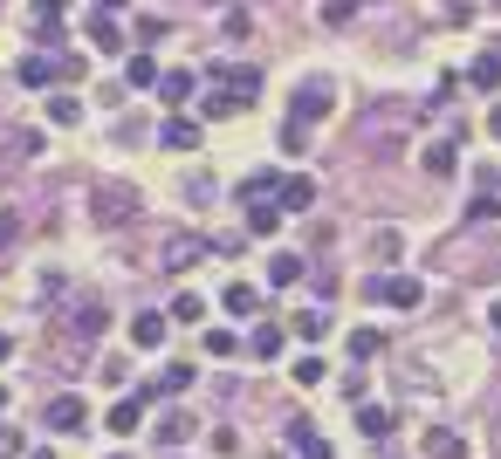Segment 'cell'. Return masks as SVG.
Returning a JSON list of instances; mask_svg holds the SVG:
<instances>
[{"label":"cell","instance_id":"1","mask_svg":"<svg viewBox=\"0 0 501 459\" xmlns=\"http://www.w3.org/2000/svg\"><path fill=\"white\" fill-rule=\"evenodd\" d=\"M206 83H213V90H206V110H213V117H234V110H248L254 96H261V69H248V62H213Z\"/></svg>","mask_w":501,"mask_h":459},{"label":"cell","instance_id":"2","mask_svg":"<svg viewBox=\"0 0 501 459\" xmlns=\"http://www.w3.org/2000/svg\"><path fill=\"white\" fill-rule=\"evenodd\" d=\"M90 220L103 233L131 227V220H138V185H96V192H90Z\"/></svg>","mask_w":501,"mask_h":459},{"label":"cell","instance_id":"3","mask_svg":"<svg viewBox=\"0 0 501 459\" xmlns=\"http://www.w3.org/2000/svg\"><path fill=\"white\" fill-rule=\"evenodd\" d=\"M76 76H83V55H28L21 62L28 90H55V83H76Z\"/></svg>","mask_w":501,"mask_h":459},{"label":"cell","instance_id":"4","mask_svg":"<svg viewBox=\"0 0 501 459\" xmlns=\"http://www.w3.org/2000/svg\"><path fill=\"white\" fill-rule=\"evenodd\" d=\"M42 418H48V432H83V425H90V405H83L76 391H63V398L48 405Z\"/></svg>","mask_w":501,"mask_h":459},{"label":"cell","instance_id":"5","mask_svg":"<svg viewBox=\"0 0 501 459\" xmlns=\"http://www.w3.org/2000/svg\"><path fill=\"white\" fill-rule=\"evenodd\" d=\"M200 254H206V240H200V233H172L158 260H165V275H186V268H192Z\"/></svg>","mask_w":501,"mask_h":459},{"label":"cell","instance_id":"6","mask_svg":"<svg viewBox=\"0 0 501 459\" xmlns=\"http://www.w3.org/2000/svg\"><path fill=\"white\" fill-rule=\"evenodd\" d=\"M103 302H76V308H69V337H76V343H96V337H103Z\"/></svg>","mask_w":501,"mask_h":459},{"label":"cell","instance_id":"7","mask_svg":"<svg viewBox=\"0 0 501 459\" xmlns=\"http://www.w3.org/2000/svg\"><path fill=\"white\" fill-rule=\"evenodd\" d=\"M323 123L329 117V83H302V90H296V123Z\"/></svg>","mask_w":501,"mask_h":459},{"label":"cell","instance_id":"8","mask_svg":"<svg viewBox=\"0 0 501 459\" xmlns=\"http://www.w3.org/2000/svg\"><path fill=\"white\" fill-rule=\"evenodd\" d=\"M165 322H172V316H158V308H144V316L131 322V343H138V350H158V343H165Z\"/></svg>","mask_w":501,"mask_h":459},{"label":"cell","instance_id":"9","mask_svg":"<svg viewBox=\"0 0 501 459\" xmlns=\"http://www.w3.org/2000/svg\"><path fill=\"white\" fill-rule=\"evenodd\" d=\"M275 227H282V200H248V233H261V240H268Z\"/></svg>","mask_w":501,"mask_h":459},{"label":"cell","instance_id":"10","mask_svg":"<svg viewBox=\"0 0 501 459\" xmlns=\"http://www.w3.org/2000/svg\"><path fill=\"white\" fill-rule=\"evenodd\" d=\"M385 302H392V308H419V302H426L419 275H392V281H385Z\"/></svg>","mask_w":501,"mask_h":459},{"label":"cell","instance_id":"11","mask_svg":"<svg viewBox=\"0 0 501 459\" xmlns=\"http://www.w3.org/2000/svg\"><path fill=\"white\" fill-rule=\"evenodd\" d=\"M90 42H96V55H117V48H124V34H117V21H110L103 7L90 15Z\"/></svg>","mask_w":501,"mask_h":459},{"label":"cell","instance_id":"12","mask_svg":"<svg viewBox=\"0 0 501 459\" xmlns=\"http://www.w3.org/2000/svg\"><path fill=\"white\" fill-rule=\"evenodd\" d=\"M467 83H474V90H501V48H487V55H474Z\"/></svg>","mask_w":501,"mask_h":459},{"label":"cell","instance_id":"13","mask_svg":"<svg viewBox=\"0 0 501 459\" xmlns=\"http://www.w3.org/2000/svg\"><path fill=\"white\" fill-rule=\"evenodd\" d=\"M192 432H200V425H192L186 412H165V418H158V432H152V439H158V445H186Z\"/></svg>","mask_w":501,"mask_h":459},{"label":"cell","instance_id":"14","mask_svg":"<svg viewBox=\"0 0 501 459\" xmlns=\"http://www.w3.org/2000/svg\"><path fill=\"white\" fill-rule=\"evenodd\" d=\"M158 144H165V151H200V131H192L186 117H172L165 131H158Z\"/></svg>","mask_w":501,"mask_h":459},{"label":"cell","instance_id":"15","mask_svg":"<svg viewBox=\"0 0 501 459\" xmlns=\"http://www.w3.org/2000/svg\"><path fill=\"white\" fill-rule=\"evenodd\" d=\"M289 445H296L302 459H337V453H329V439H316V432L302 425V418H296V425H289Z\"/></svg>","mask_w":501,"mask_h":459},{"label":"cell","instance_id":"16","mask_svg":"<svg viewBox=\"0 0 501 459\" xmlns=\"http://www.w3.org/2000/svg\"><path fill=\"white\" fill-rule=\"evenodd\" d=\"M358 432H364V439H385V432H392V412H385V405H358Z\"/></svg>","mask_w":501,"mask_h":459},{"label":"cell","instance_id":"17","mask_svg":"<svg viewBox=\"0 0 501 459\" xmlns=\"http://www.w3.org/2000/svg\"><path fill=\"white\" fill-rule=\"evenodd\" d=\"M316 206V179H282V213H302Z\"/></svg>","mask_w":501,"mask_h":459},{"label":"cell","instance_id":"18","mask_svg":"<svg viewBox=\"0 0 501 459\" xmlns=\"http://www.w3.org/2000/svg\"><path fill=\"white\" fill-rule=\"evenodd\" d=\"M268 281H275V288H296L302 281V254H275L268 260Z\"/></svg>","mask_w":501,"mask_h":459},{"label":"cell","instance_id":"19","mask_svg":"<svg viewBox=\"0 0 501 459\" xmlns=\"http://www.w3.org/2000/svg\"><path fill=\"white\" fill-rule=\"evenodd\" d=\"M220 308H227V316H254V308H261V295H254L248 281H234V288L220 295Z\"/></svg>","mask_w":501,"mask_h":459},{"label":"cell","instance_id":"20","mask_svg":"<svg viewBox=\"0 0 501 459\" xmlns=\"http://www.w3.org/2000/svg\"><path fill=\"white\" fill-rule=\"evenodd\" d=\"M289 329H296L302 343H323V337H329V316H323V308H302V316L289 322Z\"/></svg>","mask_w":501,"mask_h":459},{"label":"cell","instance_id":"21","mask_svg":"<svg viewBox=\"0 0 501 459\" xmlns=\"http://www.w3.org/2000/svg\"><path fill=\"white\" fill-rule=\"evenodd\" d=\"M248 350L261 356V364H275V356L289 350V337H282V329H254V337H248Z\"/></svg>","mask_w":501,"mask_h":459},{"label":"cell","instance_id":"22","mask_svg":"<svg viewBox=\"0 0 501 459\" xmlns=\"http://www.w3.org/2000/svg\"><path fill=\"white\" fill-rule=\"evenodd\" d=\"M426 453L433 459H467V439L460 432H426Z\"/></svg>","mask_w":501,"mask_h":459},{"label":"cell","instance_id":"23","mask_svg":"<svg viewBox=\"0 0 501 459\" xmlns=\"http://www.w3.org/2000/svg\"><path fill=\"white\" fill-rule=\"evenodd\" d=\"M144 425V398H124V405H110V432H138Z\"/></svg>","mask_w":501,"mask_h":459},{"label":"cell","instance_id":"24","mask_svg":"<svg viewBox=\"0 0 501 459\" xmlns=\"http://www.w3.org/2000/svg\"><path fill=\"white\" fill-rule=\"evenodd\" d=\"M419 165L433 171V179H447V171L460 165V151H454V144H426V158H419Z\"/></svg>","mask_w":501,"mask_h":459},{"label":"cell","instance_id":"25","mask_svg":"<svg viewBox=\"0 0 501 459\" xmlns=\"http://www.w3.org/2000/svg\"><path fill=\"white\" fill-rule=\"evenodd\" d=\"M124 76H131V90H152V83H158V62H152V55H131Z\"/></svg>","mask_w":501,"mask_h":459},{"label":"cell","instance_id":"26","mask_svg":"<svg viewBox=\"0 0 501 459\" xmlns=\"http://www.w3.org/2000/svg\"><path fill=\"white\" fill-rule=\"evenodd\" d=\"M158 96H165V103H186V96H192V76H186V69H172V76H158Z\"/></svg>","mask_w":501,"mask_h":459},{"label":"cell","instance_id":"27","mask_svg":"<svg viewBox=\"0 0 501 459\" xmlns=\"http://www.w3.org/2000/svg\"><path fill=\"white\" fill-rule=\"evenodd\" d=\"M48 123H63V131L83 123V103H76V96H48Z\"/></svg>","mask_w":501,"mask_h":459},{"label":"cell","instance_id":"28","mask_svg":"<svg viewBox=\"0 0 501 459\" xmlns=\"http://www.w3.org/2000/svg\"><path fill=\"white\" fill-rule=\"evenodd\" d=\"M378 350H385V337H378V329H350V356H358V364H371Z\"/></svg>","mask_w":501,"mask_h":459},{"label":"cell","instance_id":"29","mask_svg":"<svg viewBox=\"0 0 501 459\" xmlns=\"http://www.w3.org/2000/svg\"><path fill=\"white\" fill-rule=\"evenodd\" d=\"M192 377H200V370H192V364H165V377H158V391H165V398H172V391H186Z\"/></svg>","mask_w":501,"mask_h":459},{"label":"cell","instance_id":"30","mask_svg":"<svg viewBox=\"0 0 501 459\" xmlns=\"http://www.w3.org/2000/svg\"><path fill=\"white\" fill-rule=\"evenodd\" d=\"M289 377H296V384H309V391H316V384H323V377H329V364H323V356H302V364H296V370H289Z\"/></svg>","mask_w":501,"mask_h":459},{"label":"cell","instance_id":"31","mask_svg":"<svg viewBox=\"0 0 501 459\" xmlns=\"http://www.w3.org/2000/svg\"><path fill=\"white\" fill-rule=\"evenodd\" d=\"M358 7H364V0H323V21H329V28H344V21H358Z\"/></svg>","mask_w":501,"mask_h":459},{"label":"cell","instance_id":"32","mask_svg":"<svg viewBox=\"0 0 501 459\" xmlns=\"http://www.w3.org/2000/svg\"><path fill=\"white\" fill-rule=\"evenodd\" d=\"M28 15H34V28H55L63 21V0H28Z\"/></svg>","mask_w":501,"mask_h":459},{"label":"cell","instance_id":"33","mask_svg":"<svg viewBox=\"0 0 501 459\" xmlns=\"http://www.w3.org/2000/svg\"><path fill=\"white\" fill-rule=\"evenodd\" d=\"M200 316H206L200 295H179V302H172V322H200Z\"/></svg>","mask_w":501,"mask_h":459},{"label":"cell","instance_id":"34","mask_svg":"<svg viewBox=\"0 0 501 459\" xmlns=\"http://www.w3.org/2000/svg\"><path fill=\"white\" fill-rule=\"evenodd\" d=\"M206 356H234V337L227 329H206Z\"/></svg>","mask_w":501,"mask_h":459},{"label":"cell","instance_id":"35","mask_svg":"<svg viewBox=\"0 0 501 459\" xmlns=\"http://www.w3.org/2000/svg\"><path fill=\"white\" fill-rule=\"evenodd\" d=\"M15 240H21V220H15V213H0V254H7Z\"/></svg>","mask_w":501,"mask_h":459},{"label":"cell","instance_id":"36","mask_svg":"<svg viewBox=\"0 0 501 459\" xmlns=\"http://www.w3.org/2000/svg\"><path fill=\"white\" fill-rule=\"evenodd\" d=\"M0 459H21V432H0Z\"/></svg>","mask_w":501,"mask_h":459},{"label":"cell","instance_id":"37","mask_svg":"<svg viewBox=\"0 0 501 459\" xmlns=\"http://www.w3.org/2000/svg\"><path fill=\"white\" fill-rule=\"evenodd\" d=\"M487 138H501V110H487Z\"/></svg>","mask_w":501,"mask_h":459},{"label":"cell","instance_id":"38","mask_svg":"<svg viewBox=\"0 0 501 459\" xmlns=\"http://www.w3.org/2000/svg\"><path fill=\"white\" fill-rule=\"evenodd\" d=\"M7 356H15V337H0V364H7Z\"/></svg>","mask_w":501,"mask_h":459},{"label":"cell","instance_id":"39","mask_svg":"<svg viewBox=\"0 0 501 459\" xmlns=\"http://www.w3.org/2000/svg\"><path fill=\"white\" fill-rule=\"evenodd\" d=\"M96 7H103V15H117V7H124V0H96Z\"/></svg>","mask_w":501,"mask_h":459},{"label":"cell","instance_id":"40","mask_svg":"<svg viewBox=\"0 0 501 459\" xmlns=\"http://www.w3.org/2000/svg\"><path fill=\"white\" fill-rule=\"evenodd\" d=\"M487 322H495V329H501V302H495V308H487Z\"/></svg>","mask_w":501,"mask_h":459},{"label":"cell","instance_id":"41","mask_svg":"<svg viewBox=\"0 0 501 459\" xmlns=\"http://www.w3.org/2000/svg\"><path fill=\"white\" fill-rule=\"evenodd\" d=\"M34 459H48V453H34Z\"/></svg>","mask_w":501,"mask_h":459}]
</instances>
